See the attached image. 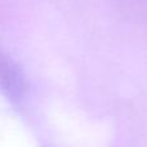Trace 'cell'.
I'll return each instance as SVG.
<instances>
[{
	"mask_svg": "<svg viewBox=\"0 0 147 147\" xmlns=\"http://www.w3.org/2000/svg\"><path fill=\"white\" fill-rule=\"evenodd\" d=\"M1 75V83L7 93L12 98L18 99L23 93V76L21 70L17 67V65H13L10 62H5L0 70Z\"/></svg>",
	"mask_w": 147,
	"mask_h": 147,
	"instance_id": "cell-1",
	"label": "cell"
}]
</instances>
